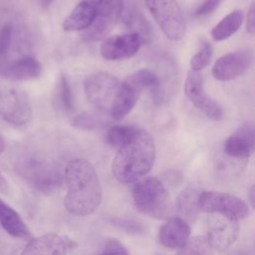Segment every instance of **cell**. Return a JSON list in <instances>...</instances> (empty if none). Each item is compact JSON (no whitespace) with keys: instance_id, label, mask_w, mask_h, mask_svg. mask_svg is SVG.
<instances>
[{"instance_id":"cell-29","label":"cell","mask_w":255,"mask_h":255,"mask_svg":"<svg viewBox=\"0 0 255 255\" xmlns=\"http://www.w3.org/2000/svg\"><path fill=\"white\" fill-rule=\"evenodd\" d=\"M111 222L118 228L124 230L129 234H142L144 232V226L134 219L130 218H114Z\"/></svg>"},{"instance_id":"cell-7","label":"cell","mask_w":255,"mask_h":255,"mask_svg":"<svg viewBox=\"0 0 255 255\" xmlns=\"http://www.w3.org/2000/svg\"><path fill=\"white\" fill-rule=\"evenodd\" d=\"M120 82L107 72H95L86 77L84 92L88 102L97 110L110 115Z\"/></svg>"},{"instance_id":"cell-13","label":"cell","mask_w":255,"mask_h":255,"mask_svg":"<svg viewBox=\"0 0 255 255\" xmlns=\"http://www.w3.org/2000/svg\"><path fill=\"white\" fill-rule=\"evenodd\" d=\"M239 229L238 220L215 214L208 219L205 236L214 250L225 251L236 242Z\"/></svg>"},{"instance_id":"cell-10","label":"cell","mask_w":255,"mask_h":255,"mask_svg":"<svg viewBox=\"0 0 255 255\" xmlns=\"http://www.w3.org/2000/svg\"><path fill=\"white\" fill-rule=\"evenodd\" d=\"M23 176L36 190L43 193L55 192L62 183V175L52 163L32 158L22 167Z\"/></svg>"},{"instance_id":"cell-15","label":"cell","mask_w":255,"mask_h":255,"mask_svg":"<svg viewBox=\"0 0 255 255\" xmlns=\"http://www.w3.org/2000/svg\"><path fill=\"white\" fill-rule=\"evenodd\" d=\"M72 245L66 236L48 233L31 239L20 255H67Z\"/></svg>"},{"instance_id":"cell-30","label":"cell","mask_w":255,"mask_h":255,"mask_svg":"<svg viewBox=\"0 0 255 255\" xmlns=\"http://www.w3.org/2000/svg\"><path fill=\"white\" fill-rule=\"evenodd\" d=\"M100 255H129L127 248L118 240H110Z\"/></svg>"},{"instance_id":"cell-25","label":"cell","mask_w":255,"mask_h":255,"mask_svg":"<svg viewBox=\"0 0 255 255\" xmlns=\"http://www.w3.org/2000/svg\"><path fill=\"white\" fill-rule=\"evenodd\" d=\"M55 101L58 108L66 113L69 114L74 110L73 104V95L69 80L65 74H62L59 78L57 87H56V94H55Z\"/></svg>"},{"instance_id":"cell-34","label":"cell","mask_w":255,"mask_h":255,"mask_svg":"<svg viewBox=\"0 0 255 255\" xmlns=\"http://www.w3.org/2000/svg\"><path fill=\"white\" fill-rule=\"evenodd\" d=\"M53 1H54V0H39L40 5H41L43 8H48V7L52 4Z\"/></svg>"},{"instance_id":"cell-24","label":"cell","mask_w":255,"mask_h":255,"mask_svg":"<svg viewBox=\"0 0 255 255\" xmlns=\"http://www.w3.org/2000/svg\"><path fill=\"white\" fill-rule=\"evenodd\" d=\"M176 255H214V249L205 235L189 238Z\"/></svg>"},{"instance_id":"cell-32","label":"cell","mask_w":255,"mask_h":255,"mask_svg":"<svg viewBox=\"0 0 255 255\" xmlns=\"http://www.w3.org/2000/svg\"><path fill=\"white\" fill-rule=\"evenodd\" d=\"M246 31L250 35H254L255 33V2L253 1L249 7L246 16Z\"/></svg>"},{"instance_id":"cell-27","label":"cell","mask_w":255,"mask_h":255,"mask_svg":"<svg viewBox=\"0 0 255 255\" xmlns=\"http://www.w3.org/2000/svg\"><path fill=\"white\" fill-rule=\"evenodd\" d=\"M213 53V47L210 42L203 41L200 45L199 50L190 59L191 71L200 72L203 70L211 61Z\"/></svg>"},{"instance_id":"cell-23","label":"cell","mask_w":255,"mask_h":255,"mask_svg":"<svg viewBox=\"0 0 255 255\" xmlns=\"http://www.w3.org/2000/svg\"><path fill=\"white\" fill-rule=\"evenodd\" d=\"M109 114L100 111H88L75 116L71 123L72 126L85 130L103 128L111 124ZM111 117V116H110Z\"/></svg>"},{"instance_id":"cell-16","label":"cell","mask_w":255,"mask_h":255,"mask_svg":"<svg viewBox=\"0 0 255 255\" xmlns=\"http://www.w3.org/2000/svg\"><path fill=\"white\" fill-rule=\"evenodd\" d=\"M255 147V127L252 122L241 125L224 142V152L233 158L249 157Z\"/></svg>"},{"instance_id":"cell-21","label":"cell","mask_w":255,"mask_h":255,"mask_svg":"<svg viewBox=\"0 0 255 255\" xmlns=\"http://www.w3.org/2000/svg\"><path fill=\"white\" fill-rule=\"evenodd\" d=\"M201 191L195 186H188L184 188L177 196L175 200V208L178 217L183 220L193 221L199 212L198 208V198Z\"/></svg>"},{"instance_id":"cell-4","label":"cell","mask_w":255,"mask_h":255,"mask_svg":"<svg viewBox=\"0 0 255 255\" xmlns=\"http://www.w3.org/2000/svg\"><path fill=\"white\" fill-rule=\"evenodd\" d=\"M151 85V79L144 70H137L128 75L122 83L115 96L110 116L115 121H122L134 108L140 94Z\"/></svg>"},{"instance_id":"cell-14","label":"cell","mask_w":255,"mask_h":255,"mask_svg":"<svg viewBox=\"0 0 255 255\" xmlns=\"http://www.w3.org/2000/svg\"><path fill=\"white\" fill-rule=\"evenodd\" d=\"M252 58L251 51L246 49L225 54L218 58L213 65L212 76L221 82L232 81L249 69Z\"/></svg>"},{"instance_id":"cell-28","label":"cell","mask_w":255,"mask_h":255,"mask_svg":"<svg viewBox=\"0 0 255 255\" xmlns=\"http://www.w3.org/2000/svg\"><path fill=\"white\" fill-rule=\"evenodd\" d=\"M13 40V26L6 23L0 30V64L6 62Z\"/></svg>"},{"instance_id":"cell-36","label":"cell","mask_w":255,"mask_h":255,"mask_svg":"<svg viewBox=\"0 0 255 255\" xmlns=\"http://www.w3.org/2000/svg\"><path fill=\"white\" fill-rule=\"evenodd\" d=\"M4 149H5V139L0 133V154L4 151Z\"/></svg>"},{"instance_id":"cell-19","label":"cell","mask_w":255,"mask_h":255,"mask_svg":"<svg viewBox=\"0 0 255 255\" xmlns=\"http://www.w3.org/2000/svg\"><path fill=\"white\" fill-rule=\"evenodd\" d=\"M95 17L96 0H82L64 19L62 27L67 32L86 31L93 24Z\"/></svg>"},{"instance_id":"cell-31","label":"cell","mask_w":255,"mask_h":255,"mask_svg":"<svg viewBox=\"0 0 255 255\" xmlns=\"http://www.w3.org/2000/svg\"><path fill=\"white\" fill-rule=\"evenodd\" d=\"M222 1L223 0H203L201 4L195 9L194 15L200 17L211 14L214 10L217 9Z\"/></svg>"},{"instance_id":"cell-5","label":"cell","mask_w":255,"mask_h":255,"mask_svg":"<svg viewBox=\"0 0 255 255\" xmlns=\"http://www.w3.org/2000/svg\"><path fill=\"white\" fill-rule=\"evenodd\" d=\"M32 105L28 95L17 86L0 84V116L11 126L22 128L32 119Z\"/></svg>"},{"instance_id":"cell-2","label":"cell","mask_w":255,"mask_h":255,"mask_svg":"<svg viewBox=\"0 0 255 255\" xmlns=\"http://www.w3.org/2000/svg\"><path fill=\"white\" fill-rule=\"evenodd\" d=\"M155 154L152 135L138 128L131 138L118 147L112 162V172L122 183H134L152 168Z\"/></svg>"},{"instance_id":"cell-3","label":"cell","mask_w":255,"mask_h":255,"mask_svg":"<svg viewBox=\"0 0 255 255\" xmlns=\"http://www.w3.org/2000/svg\"><path fill=\"white\" fill-rule=\"evenodd\" d=\"M135 208L155 219L169 218L172 203L163 183L156 177H146L134 182L131 191Z\"/></svg>"},{"instance_id":"cell-26","label":"cell","mask_w":255,"mask_h":255,"mask_svg":"<svg viewBox=\"0 0 255 255\" xmlns=\"http://www.w3.org/2000/svg\"><path fill=\"white\" fill-rule=\"evenodd\" d=\"M137 129L130 126H113L108 130L107 140L111 145L120 147L131 138Z\"/></svg>"},{"instance_id":"cell-18","label":"cell","mask_w":255,"mask_h":255,"mask_svg":"<svg viewBox=\"0 0 255 255\" xmlns=\"http://www.w3.org/2000/svg\"><path fill=\"white\" fill-rule=\"evenodd\" d=\"M191 228L182 218L169 217L159 229L160 244L169 249H179L190 238Z\"/></svg>"},{"instance_id":"cell-8","label":"cell","mask_w":255,"mask_h":255,"mask_svg":"<svg viewBox=\"0 0 255 255\" xmlns=\"http://www.w3.org/2000/svg\"><path fill=\"white\" fill-rule=\"evenodd\" d=\"M199 211L240 220L249 215V207L240 197L220 191H201L198 198Z\"/></svg>"},{"instance_id":"cell-12","label":"cell","mask_w":255,"mask_h":255,"mask_svg":"<svg viewBox=\"0 0 255 255\" xmlns=\"http://www.w3.org/2000/svg\"><path fill=\"white\" fill-rule=\"evenodd\" d=\"M142 42L143 38L135 32L107 37L102 41L101 55L104 59L110 61L128 59L137 53Z\"/></svg>"},{"instance_id":"cell-11","label":"cell","mask_w":255,"mask_h":255,"mask_svg":"<svg viewBox=\"0 0 255 255\" xmlns=\"http://www.w3.org/2000/svg\"><path fill=\"white\" fill-rule=\"evenodd\" d=\"M184 93L189 102L208 119L217 122L223 118L221 107L205 93L203 77L200 72L190 70L187 73L184 83Z\"/></svg>"},{"instance_id":"cell-1","label":"cell","mask_w":255,"mask_h":255,"mask_svg":"<svg viewBox=\"0 0 255 255\" xmlns=\"http://www.w3.org/2000/svg\"><path fill=\"white\" fill-rule=\"evenodd\" d=\"M67 193L64 204L74 216H89L100 206L103 198L102 185L94 165L85 158L70 160L64 172Z\"/></svg>"},{"instance_id":"cell-35","label":"cell","mask_w":255,"mask_h":255,"mask_svg":"<svg viewBox=\"0 0 255 255\" xmlns=\"http://www.w3.org/2000/svg\"><path fill=\"white\" fill-rule=\"evenodd\" d=\"M254 193H255V191H254V186H252L251 189H250V195H249V197H250V203H251V206H252V207L254 206V200H255Z\"/></svg>"},{"instance_id":"cell-6","label":"cell","mask_w":255,"mask_h":255,"mask_svg":"<svg viewBox=\"0 0 255 255\" xmlns=\"http://www.w3.org/2000/svg\"><path fill=\"white\" fill-rule=\"evenodd\" d=\"M144 2L167 39L179 41L184 37L185 20L176 0H144Z\"/></svg>"},{"instance_id":"cell-20","label":"cell","mask_w":255,"mask_h":255,"mask_svg":"<svg viewBox=\"0 0 255 255\" xmlns=\"http://www.w3.org/2000/svg\"><path fill=\"white\" fill-rule=\"evenodd\" d=\"M0 224L10 235L17 238H28L29 230L20 214L0 198Z\"/></svg>"},{"instance_id":"cell-22","label":"cell","mask_w":255,"mask_h":255,"mask_svg":"<svg viewBox=\"0 0 255 255\" xmlns=\"http://www.w3.org/2000/svg\"><path fill=\"white\" fill-rule=\"evenodd\" d=\"M244 14L242 10L236 9L223 17L211 30L214 41H223L230 38L242 25Z\"/></svg>"},{"instance_id":"cell-33","label":"cell","mask_w":255,"mask_h":255,"mask_svg":"<svg viewBox=\"0 0 255 255\" xmlns=\"http://www.w3.org/2000/svg\"><path fill=\"white\" fill-rule=\"evenodd\" d=\"M8 187V184H7V181L6 179L2 176V174L0 173V191H5Z\"/></svg>"},{"instance_id":"cell-17","label":"cell","mask_w":255,"mask_h":255,"mask_svg":"<svg viewBox=\"0 0 255 255\" xmlns=\"http://www.w3.org/2000/svg\"><path fill=\"white\" fill-rule=\"evenodd\" d=\"M41 63L32 56H23L12 62L0 64V74L15 82L32 81L38 79L42 75Z\"/></svg>"},{"instance_id":"cell-9","label":"cell","mask_w":255,"mask_h":255,"mask_svg":"<svg viewBox=\"0 0 255 255\" xmlns=\"http://www.w3.org/2000/svg\"><path fill=\"white\" fill-rule=\"evenodd\" d=\"M124 11V0H96V17L83 35L86 42L106 39L118 24Z\"/></svg>"}]
</instances>
